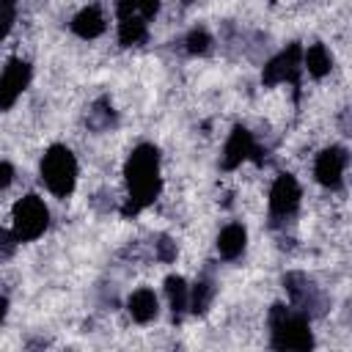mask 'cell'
Listing matches in <instances>:
<instances>
[{
  "mask_svg": "<svg viewBox=\"0 0 352 352\" xmlns=\"http://www.w3.org/2000/svg\"><path fill=\"white\" fill-rule=\"evenodd\" d=\"M124 182H126V212L138 214L140 209L157 201L162 176H160V151L151 143H140L132 148L124 165Z\"/></svg>",
  "mask_w": 352,
  "mask_h": 352,
  "instance_id": "6da1fadb",
  "label": "cell"
},
{
  "mask_svg": "<svg viewBox=\"0 0 352 352\" xmlns=\"http://www.w3.org/2000/svg\"><path fill=\"white\" fill-rule=\"evenodd\" d=\"M270 344L278 349H311L314 333L308 314L294 305H272L270 311Z\"/></svg>",
  "mask_w": 352,
  "mask_h": 352,
  "instance_id": "7a4b0ae2",
  "label": "cell"
},
{
  "mask_svg": "<svg viewBox=\"0 0 352 352\" xmlns=\"http://www.w3.org/2000/svg\"><path fill=\"white\" fill-rule=\"evenodd\" d=\"M38 176H41V184L47 187L50 195L69 198L74 192V184H77V160H74V154L63 143H52L41 154Z\"/></svg>",
  "mask_w": 352,
  "mask_h": 352,
  "instance_id": "3957f363",
  "label": "cell"
},
{
  "mask_svg": "<svg viewBox=\"0 0 352 352\" xmlns=\"http://www.w3.org/2000/svg\"><path fill=\"white\" fill-rule=\"evenodd\" d=\"M50 226V209L44 204V198H38L36 192L22 195L14 209H11V236L22 245V242H33L38 239Z\"/></svg>",
  "mask_w": 352,
  "mask_h": 352,
  "instance_id": "277c9868",
  "label": "cell"
},
{
  "mask_svg": "<svg viewBox=\"0 0 352 352\" xmlns=\"http://www.w3.org/2000/svg\"><path fill=\"white\" fill-rule=\"evenodd\" d=\"M302 201V187L292 173H278L270 195H267V209H270V220L272 223H286L289 217H294V212L300 209Z\"/></svg>",
  "mask_w": 352,
  "mask_h": 352,
  "instance_id": "5b68a950",
  "label": "cell"
},
{
  "mask_svg": "<svg viewBox=\"0 0 352 352\" xmlns=\"http://www.w3.org/2000/svg\"><path fill=\"white\" fill-rule=\"evenodd\" d=\"M300 74H302V47L292 44V47L280 50L272 60H267L261 80L267 85H294L297 88Z\"/></svg>",
  "mask_w": 352,
  "mask_h": 352,
  "instance_id": "8992f818",
  "label": "cell"
},
{
  "mask_svg": "<svg viewBox=\"0 0 352 352\" xmlns=\"http://www.w3.org/2000/svg\"><path fill=\"white\" fill-rule=\"evenodd\" d=\"M349 165V154L344 146H327L316 154L314 160V179L324 190H341L344 187V173Z\"/></svg>",
  "mask_w": 352,
  "mask_h": 352,
  "instance_id": "52a82bcc",
  "label": "cell"
},
{
  "mask_svg": "<svg viewBox=\"0 0 352 352\" xmlns=\"http://www.w3.org/2000/svg\"><path fill=\"white\" fill-rule=\"evenodd\" d=\"M28 82H30V63L22 58L8 60L6 69L0 72V110L14 107L22 91L28 88Z\"/></svg>",
  "mask_w": 352,
  "mask_h": 352,
  "instance_id": "ba28073f",
  "label": "cell"
},
{
  "mask_svg": "<svg viewBox=\"0 0 352 352\" xmlns=\"http://www.w3.org/2000/svg\"><path fill=\"white\" fill-rule=\"evenodd\" d=\"M256 151H258V146H256V138L245 129V126H236L228 138H226V143H223V151H220V165L226 168V170H234V168H239L242 162H248V160H253L256 157Z\"/></svg>",
  "mask_w": 352,
  "mask_h": 352,
  "instance_id": "9c48e42d",
  "label": "cell"
},
{
  "mask_svg": "<svg viewBox=\"0 0 352 352\" xmlns=\"http://www.w3.org/2000/svg\"><path fill=\"white\" fill-rule=\"evenodd\" d=\"M104 30H107V19H104V14H102L99 6H82V8L72 16V33L80 36L82 41L99 38Z\"/></svg>",
  "mask_w": 352,
  "mask_h": 352,
  "instance_id": "30bf717a",
  "label": "cell"
},
{
  "mask_svg": "<svg viewBox=\"0 0 352 352\" xmlns=\"http://www.w3.org/2000/svg\"><path fill=\"white\" fill-rule=\"evenodd\" d=\"M217 256L220 258H226V261H234V258H239L242 253H245V248H248V228L242 226V223H226L223 228H220V234H217Z\"/></svg>",
  "mask_w": 352,
  "mask_h": 352,
  "instance_id": "8fae6325",
  "label": "cell"
},
{
  "mask_svg": "<svg viewBox=\"0 0 352 352\" xmlns=\"http://www.w3.org/2000/svg\"><path fill=\"white\" fill-rule=\"evenodd\" d=\"M126 314H129L132 322H138V324H148L151 319H157V314H160V300H157L154 289H148V286L135 289V292L126 297Z\"/></svg>",
  "mask_w": 352,
  "mask_h": 352,
  "instance_id": "7c38bea8",
  "label": "cell"
},
{
  "mask_svg": "<svg viewBox=\"0 0 352 352\" xmlns=\"http://www.w3.org/2000/svg\"><path fill=\"white\" fill-rule=\"evenodd\" d=\"M330 69H333V55H330L327 44L316 41V44H308L302 50V72H308L311 77L322 80L324 74H330Z\"/></svg>",
  "mask_w": 352,
  "mask_h": 352,
  "instance_id": "4fadbf2b",
  "label": "cell"
},
{
  "mask_svg": "<svg viewBox=\"0 0 352 352\" xmlns=\"http://www.w3.org/2000/svg\"><path fill=\"white\" fill-rule=\"evenodd\" d=\"M165 294H168V302H170V311L173 316H182L187 311V300H190V286L182 275H170L165 280Z\"/></svg>",
  "mask_w": 352,
  "mask_h": 352,
  "instance_id": "5bb4252c",
  "label": "cell"
},
{
  "mask_svg": "<svg viewBox=\"0 0 352 352\" xmlns=\"http://www.w3.org/2000/svg\"><path fill=\"white\" fill-rule=\"evenodd\" d=\"M212 300H214V283L206 280V278H201V280H195V283L190 286L187 311H192V314H204V311L209 308Z\"/></svg>",
  "mask_w": 352,
  "mask_h": 352,
  "instance_id": "9a60e30c",
  "label": "cell"
},
{
  "mask_svg": "<svg viewBox=\"0 0 352 352\" xmlns=\"http://www.w3.org/2000/svg\"><path fill=\"white\" fill-rule=\"evenodd\" d=\"M184 50L190 55H204L212 50V36L204 30V28H192L187 36H184Z\"/></svg>",
  "mask_w": 352,
  "mask_h": 352,
  "instance_id": "2e32d148",
  "label": "cell"
},
{
  "mask_svg": "<svg viewBox=\"0 0 352 352\" xmlns=\"http://www.w3.org/2000/svg\"><path fill=\"white\" fill-rule=\"evenodd\" d=\"M14 179H16L14 165H11L8 160H0V192H6V190L14 184Z\"/></svg>",
  "mask_w": 352,
  "mask_h": 352,
  "instance_id": "e0dca14e",
  "label": "cell"
},
{
  "mask_svg": "<svg viewBox=\"0 0 352 352\" xmlns=\"http://www.w3.org/2000/svg\"><path fill=\"white\" fill-rule=\"evenodd\" d=\"M6 305H8L6 297H0V322H3V316H6Z\"/></svg>",
  "mask_w": 352,
  "mask_h": 352,
  "instance_id": "ac0fdd59",
  "label": "cell"
}]
</instances>
